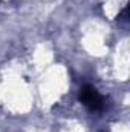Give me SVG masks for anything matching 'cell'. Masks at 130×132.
Instances as JSON below:
<instances>
[{
  "mask_svg": "<svg viewBox=\"0 0 130 132\" xmlns=\"http://www.w3.org/2000/svg\"><path fill=\"white\" fill-rule=\"evenodd\" d=\"M80 100L90 111H103L104 106H106L104 97L98 92L94 86H90V85H84L81 88V91H80Z\"/></svg>",
  "mask_w": 130,
  "mask_h": 132,
  "instance_id": "cell-1",
  "label": "cell"
},
{
  "mask_svg": "<svg viewBox=\"0 0 130 132\" xmlns=\"http://www.w3.org/2000/svg\"><path fill=\"white\" fill-rule=\"evenodd\" d=\"M118 20H119V22H124V20H127V8H124V9L121 11V14L118 15Z\"/></svg>",
  "mask_w": 130,
  "mask_h": 132,
  "instance_id": "cell-2",
  "label": "cell"
}]
</instances>
